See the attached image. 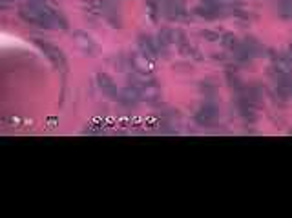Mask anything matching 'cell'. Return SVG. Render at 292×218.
Returning <instances> with one entry per match:
<instances>
[{
	"instance_id": "1",
	"label": "cell",
	"mask_w": 292,
	"mask_h": 218,
	"mask_svg": "<svg viewBox=\"0 0 292 218\" xmlns=\"http://www.w3.org/2000/svg\"><path fill=\"white\" fill-rule=\"evenodd\" d=\"M228 8H232V6L217 4L214 0H201V2H197L196 4L194 13L205 20H214V18H219V16H223V15H227V13H234V10H228Z\"/></svg>"
},
{
	"instance_id": "2",
	"label": "cell",
	"mask_w": 292,
	"mask_h": 218,
	"mask_svg": "<svg viewBox=\"0 0 292 218\" xmlns=\"http://www.w3.org/2000/svg\"><path fill=\"white\" fill-rule=\"evenodd\" d=\"M35 46L46 54V56H48V60L55 66L57 70L66 71V56L57 46L50 44V42H42V40H35Z\"/></svg>"
},
{
	"instance_id": "3",
	"label": "cell",
	"mask_w": 292,
	"mask_h": 218,
	"mask_svg": "<svg viewBox=\"0 0 292 218\" xmlns=\"http://www.w3.org/2000/svg\"><path fill=\"white\" fill-rule=\"evenodd\" d=\"M82 6H84V11L93 18H101L108 13L113 2H108V0H82Z\"/></svg>"
},
{
	"instance_id": "4",
	"label": "cell",
	"mask_w": 292,
	"mask_h": 218,
	"mask_svg": "<svg viewBox=\"0 0 292 218\" xmlns=\"http://www.w3.org/2000/svg\"><path fill=\"white\" fill-rule=\"evenodd\" d=\"M217 118V106L214 102H205L196 113V122L199 126H212Z\"/></svg>"
},
{
	"instance_id": "5",
	"label": "cell",
	"mask_w": 292,
	"mask_h": 218,
	"mask_svg": "<svg viewBox=\"0 0 292 218\" xmlns=\"http://www.w3.org/2000/svg\"><path fill=\"white\" fill-rule=\"evenodd\" d=\"M73 42H75V46L82 51V53L90 54V56H93V54H95L97 44L93 42V40H91V36L88 35L86 31H81V30L73 31Z\"/></svg>"
},
{
	"instance_id": "6",
	"label": "cell",
	"mask_w": 292,
	"mask_h": 218,
	"mask_svg": "<svg viewBox=\"0 0 292 218\" xmlns=\"http://www.w3.org/2000/svg\"><path fill=\"white\" fill-rule=\"evenodd\" d=\"M150 56H146L144 53H133L130 56V66L131 70L135 71V73L139 74H152V71H154V66H152L150 62Z\"/></svg>"
},
{
	"instance_id": "7",
	"label": "cell",
	"mask_w": 292,
	"mask_h": 218,
	"mask_svg": "<svg viewBox=\"0 0 292 218\" xmlns=\"http://www.w3.org/2000/svg\"><path fill=\"white\" fill-rule=\"evenodd\" d=\"M137 44H139V51L144 53L146 56H150L152 60L159 56V48H157V42L152 36L148 35H141L137 38Z\"/></svg>"
},
{
	"instance_id": "8",
	"label": "cell",
	"mask_w": 292,
	"mask_h": 218,
	"mask_svg": "<svg viewBox=\"0 0 292 218\" xmlns=\"http://www.w3.org/2000/svg\"><path fill=\"white\" fill-rule=\"evenodd\" d=\"M274 71L281 74H292V54H272Z\"/></svg>"
},
{
	"instance_id": "9",
	"label": "cell",
	"mask_w": 292,
	"mask_h": 218,
	"mask_svg": "<svg viewBox=\"0 0 292 218\" xmlns=\"http://www.w3.org/2000/svg\"><path fill=\"white\" fill-rule=\"evenodd\" d=\"M97 86H99V90H101L102 93L106 94V96H110V98H115L117 100V94H119V91H117V86L113 84V80H111L106 73H99V74H97Z\"/></svg>"
},
{
	"instance_id": "10",
	"label": "cell",
	"mask_w": 292,
	"mask_h": 218,
	"mask_svg": "<svg viewBox=\"0 0 292 218\" xmlns=\"http://www.w3.org/2000/svg\"><path fill=\"white\" fill-rule=\"evenodd\" d=\"M141 98H142L141 93H139L133 86H126L124 90H121L119 91V94H117V100L122 102L124 106H135Z\"/></svg>"
},
{
	"instance_id": "11",
	"label": "cell",
	"mask_w": 292,
	"mask_h": 218,
	"mask_svg": "<svg viewBox=\"0 0 292 218\" xmlns=\"http://www.w3.org/2000/svg\"><path fill=\"white\" fill-rule=\"evenodd\" d=\"M276 11L281 20H292V0H279Z\"/></svg>"
},
{
	"instance_id": "12",
	"label": "cell",
	"mask_w": 292,
	"mask_h": 218,
	"mask_svg": "<svg viewBox=\"0 0 292 218\" xmlns=\"http://www.w3.org/2000/svg\"><path fill=\"white\" fill-rule=\"evenodd\" d=\"M221 44H223V48L234 51L237 46H239V40L236 38V35H232V33H225V35L221 36Z\"/></svg>"
},
{
	"instance_id": "13",
	"label": "cell",
	"mask_w": 292,
	"mask_h": 218,
	"mask_svg": "<svg viewBox=\"0 0 292 218\" xmlns=\"http://www.w3.org/2000/svg\"><path fill=\"white\" fill-rule=\"evenodd\" d=\"M201 35L205 36L207 40H210V42H219V40H221L219 33H216V31H208V30H205V31H201Z\"/></svg>"
},
{
	"instance_id": "14",
	"label": "cell",
	"mask_w": 292,
	"mask_h": 218,
	"mask_svg": "<svg viewBox=\"0 0 292 218\" xmlns=\"http://www.w3.org/2000/svg\"><path fill=\"white\" fill-rule=\"evenodd\" d=\"M288 51H290V54H292V44H290V46H288Z\"/></svg>"
}]
</instances>
